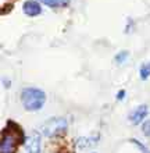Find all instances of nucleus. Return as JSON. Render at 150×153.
Returning <instances> with one entry per match:
<instances>
[{
	"mask_svg": "<svg viewBox=\"0 0 150 153\" xmlns=\"http://www.w3.org/2000/svg\"><path fill=\"white\" fill-rule=\"evenodd\" d=\"M22 11L28 17H36L42 13V7L36 0H25L22 4Z\"/></svg>",
	"mask_w": 150,
	"mask_h": 153,
	"instance_id": "obj_6",
	"label": "nucleus"
},
{
	"mask_svg": "<svg viewBox=\"0 0 150 153\" xmlns=\"http://www.w3.org/2000/svg\"><path fill=\"white\" fill-rule=\"evenodd\" d=\"M125 97V91L122 89V91H120V92L117 93V100H122Z\"/></svg>",
	"mask_w": 150,
	"mask_h": 153,
	"instance_id": "obj_14",
	"label": "nucleus"
},
{
	"mask_svg": "<svg viewBox=\"0 0 150 153\" xmlns=\"http://www.w3.org/2000/svg\"><path fill=\"white\" fill-rule=\"evenodd\" d=\"M129 142H131V143H134V145L136 146V148H138V149L140 150L142 153H150L149 148H147L146 145H143L142 142L139 141V139H136V138H132V139H129Z\"/></svg>",
	"mask_w": 150,
	"mask_h": 153,
	"instance_id": "obj_10",
	"label": "nucleus"
},
{
	"mask_svg": "<svg viewBox=\"0 0 150 153\" xmlns=\"http://www.w3.org/2000/svg\"><path fill=\"white\" fill-rule=\"evenodd\" d=\"M139 74H140V79L146 81L150 76V63L149 64H142L139 68Z\"/></svg>",
	"mask_w": 150,
	"mask_h": 153,
	"instance_id": "obj_9",
	"label": "nucleus"
},
{
	"mask_svg": "<svg viewBox=\"0 0 150 153\" xmlns=\"http://www.w3.org/2000/svg\"><path fill=\"white\" fill-rule=\"evenodd\" d=\"M142 132L145 137L150 138V120H146V121H143V124H142Z\"/></svg>",
	"mask_w": 150,
	"mask_h": 153,
	"instance_id": "obj_13",
	"label": "nucleus"
},
{
	"mask_svg": "<svg viewBox=\"0 0 150 153\" xmlns=\"http://www.w3.org/2000/svg\"><path fill=\"white\" fill-rule=\"evenodd\" d=\"M54 153H74V152H72V148L69 146V143H67V142H61V145L57 148Z\"/></svg>",
	"mask_w": 150,
	"mask_h": 153,
	"instance_id": "obj_12",
	"label": "nucleus"
},
{
	"mask_svg": "<svg viewBox=\"0 0 150 153\" xmlns=\"http://www.w3.org/2000/svg\"><path fill=\"white\" fill-rule=\"evenodd\" d=\"M99 137H93V138H78L77 141H75V145L79 148V149H86V148H90V146H93L96 143V139Z\"/></svg>",
	"mask_w": 150,
	"mask_h": 153,
	"instance_id": "obj_7",
	"label": "nucleus"
},
{
	"mask_svg": "<svg viewBox=\"0 0 150 153\" xmlns=\"http://www.w3.org/2000/svg\"><path fill=\"white\" fill-rule=\"evenodd\" d=\"M128 56H129V53L126 52V50H122V52H120V53H117V54H115L114 61H115L117 64H122V63L128 59Z\"/></svg>",
	"mask_w": 150,
	"mask_h": 153,
	"instance_id": "obj_11",
	"label": "nucleus"
},
{
	"mask_svg": "<svg viewBox=\"0 0 150 153\" xmlns=\"http://www.w3.org/2000/svg\"><path fill=\"white\" fill-rule=\"evenodd\" d=\"M41 134L38 131H32L25 141V149L28 153H41Z\"/></svg>",
	"mask_w": 150,
	"mask_h": 153,
	"instance_id": "obj_4",
	"label": "nucleus"
},
{
	"mask_svg": "<svg viewBox=\"0 0 150 153\" xmlns=\"http://www.w3.org/2000/svg\"><path fill=\"white\" fill-rule=\"evenodd\" d=\"M25 138L24 128L17 121L7 120L4 128L1 129L0 153H17L21 145H24Z\"/></svg>",
	"mask_w": 150,
	"mask_h": 153,
	"instance_id": "obj_1",
	"label": "nucleus"
},
{
	"mask_svg": "<svg viewBox=\"0 0 150 153\" xmlns=\"http://www.w3.org/2000/svg\"><path fill=\"white\" fill-rule=\"evenodd\" d=\"M93 153H96V152H93Z\"/></svg>",
	"mask_w": 150,
	"mask_h": 153,
	"instance_id": "obj_15",
	"label": "nucleus"
},
{
	"mask_svg": "<svg viewBox=\"0 0 150 153\" xmlns=\"http://www.w3.org/2000/svg\"><path fill=\"white\" fill-rule=\"evenodd\" d=\"M149 114V107L147 105H139L136 109L129 114V123L134 125H138L143 123V118H146Z\"/></svg>",
	"mask_w": 150,
	"mask_h": 153,
	"instance_id": "obj_5",
	"label": "nucleus"
},
{
	"mask_svg": "<svg viewBox=\"0 0 150 153\" xmlns=\"http://www.w3.org/2000/svg\"><path fill=\"white\" fill-rule=\"evenodd\" d=\"M46 102V93L38 88H25L21 92V103L27 111H38Z\"/></svg>",
	"mask_w": 150,
	"mask_h": 153,
	"instance_id": "obj_2",
	"label": "nucleus"
},
{
	"mask_svg": "<svg viewBox=\"0 0 150 153\" xmlns=\"http://www.w3.org/2000/svg\"><path fill=\"white\" fill-rule=\"evenodd\" d=\"M39 1H42L49 7H63L68 3V0H39Z\"/></svg>",
	"mask_w": 150,
	"mask_h": 153,
	"instance_id": "obj_8",
	"label": "nucleus"
},
{
	"mask_svg": "<svg viewBox=\"0 0 150 153\" xmlns=\"http://www.w3.org/2000/svg\"><path fill=\"white\" fill-rule=\"evenodd\" d=\"M68 123L64 117H52L42 125V134L47 138L57 137L60 134H64L67 131Z\"/></svg>",
	"mask_w": 150,
	"mask_h": 153,
	"instance_id": "obj_3",
	"label": "nucleus"
}]
</instances>
